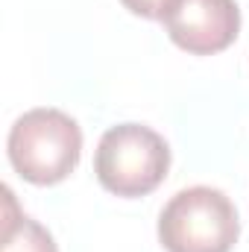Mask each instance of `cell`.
Listing matches in <instances>:
<instances>
[{"mask_svg":"<svg viewBox=\"0 0 249 252\" xmlns=\"http://www.w3.org/2000/svg\"><path fill=\"white\" fill-rule=\"evenodd\" d=\"M6 150L21 179L32 185H56L79 164L82 132L59 109H32L9 129Z\"/></svg>","mask_w":249,"mask_h":252,"instance_id":"6da1fadb","label":"cell"},{"mask_svg":"<svg viewBox=\"0 0 249 252\" xmlns=\"http://www.w3.org/2000/svg\"><path fill=\"white\" fill-rule=\"evenodd\" d=\"M164 27L176 47L193 56H211L238 38L241 9L235 0H176Z\"/></svg>","mask_w":249,"mask_h":252,"instance_id":"277c9868","label":"cell"},{"mask_svg":"<svg viewBox=\"0 0 249 252\" xmlns=\"http://www.w3.org/2000/svg\"><path fill=\"white\" fill-rule=\"evenodd\" d=\"M0 252H59L53 235L18 208L12 188H3Z\"/></svg>","mask_w":249,"mask_h":252,"instance_id":"5b68a950","label":"cell"},{"mask_svg":"<svg viewBox=\"0 0 249 252\" xmlns=\"http://www.w3.org/2000/svg\"><path fill=\"white\" fill-rule=\"evenodd\" d=\"M238 235L241 220L232 199L208 185L179 190L158 217V241L167 252H229Z\"/></svg>","mask_w":249,"mask_h":252,"instance_id":"3957f363","label":"cell"},{"mask_svg":"<svg viewBox=\"0 0 249 252\" xmlns=\"http://www.w3.org/2000/svg\"><path fill=\"white\" fill-rule=\"evenodd\" d=\"M132 15H141L147 21H164L167 12L176 6V0H121Z\"/></svg>","mask_w":249,"mask_h":252,"instance_id":"8992f818","label":"cell"},{"mask_svg":"<svg viewBox=\"0 0 249 252\" xmlns=\"http://www.w3.org/2000/svg\"><path fill=\"white\" fill-rule=\"evenodd\" d=\"M170 170L167 141L144 124L112 126L94 156V173L100 185L115 196H147L164 182Z\"/></svg>","mask_w":249,"mask_h":252,"instance_id":"7a4b0ae2","label":"cell"}]
</instances>
